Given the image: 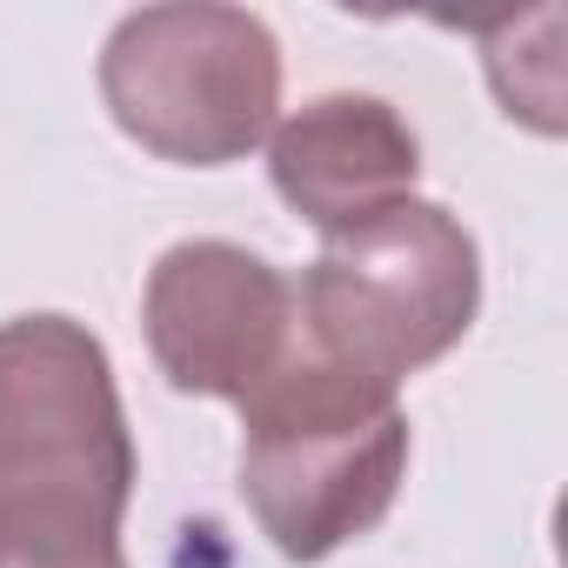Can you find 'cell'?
Instances as JSON below:
<instances>
[{
  "mask_svg": "<svg viewBox=\"0 0 568 568\" xmlns=\"http://www.w3.org/2000/svg\"><path fill=\"white\" fill-rule=\"evenodd\" d=\"M134 481L101 335L74 315L0 322V568H121Z\"/></svg>",
  "mask_w": 568,
  "mask_h": 568,
  "instance_id": "cell-1",
  "label": "cell"
},
{
  "mask_svg": "<svg viewBox=\"0 0 568 568\" xmlns=\"http://www.w3.org/2000/svg\"><path fill=\"white\" fill-rule=\"evenodd\" d=\"M408 415L388 382L295 348L241 402L234 488L281 561H328L375 535L408 481Z\"/></svg>",
  "mask_w": 568,
  "mask_h": 568,
  "instance_id": "cell-2",
  "label": "cell"
},
{
  "mask_svg": "<svg viewBox=\"0 0 568 568\" xmlns=\"http://www.w3.org/2000/svg\"><path fill=\"white\" fill-rule=\"evenodd\" d=\"M481 308V247L442 201H395L322 241L308 261L295 315L302 348L402 388L435 368Z\"/></svg>",
  "mask_w": 568,
  "mask_h": 568,
  "instance_id": "cell-3",
  "label": "cell"
},
{
  "mask_svg": "<svg viewBox=\"0 0 568 568\" xmlns=\"http://www.w3.org/2000/svg\"><path fill=\"white\" fill-rule=\"evenodd\" d=\"M101 101L154 161L227 168L274 134L281 41L261 14L221 0L134 8L101 48Z\"/></svg>",
  "mask_w": 568,
  "mask_h": 568,
  "instance_id": "cell-4",
  "label": "cell"
},
{
  "mask_svg": "<svg viewBox=\"0 0 568 568\" xmlns=\"http://www.w3.org/2000/svg\"><path fill=\"white\" fill-rule=\"evenodd\" d=\"M148 355L174 395L247 402L302 342L295 281L241 241H174L141 295Z\"/></svg>",
  "mask_w": 568,
  "mask_h": 568,
  "instance_id": "cell-5",
  "label": "cell"
},
{
  "mask_svg": "<svg viewBox=\"0 0 568 568\" xmlns=\"http://www.w3.org/2000/svg\"><path fill=\"white\" fill-rule=\"evenodd\" d=\"M422 141L382 94H315L267 134V181L322 241L408 201Z\"/></svg>",
  "mask_w": 568,
  "mask_h": 568,
  "instance_id": "cell-6",
  "label": "cell"
},
{
  "mask_svg": "<svg viewBox=\"0 0 568 568\" xmlns=\"http://www.w3.org/2000/svg\"><path fill=\"white\" fill-rule=\"evenodd\" d=\"M121 568H128V561H121Z\"/></svg>",
  "mask_w": 568,
  "mask_h": 568,
  "instance_id": "cell-7",
  "label": "cell"
}]
</instances>
